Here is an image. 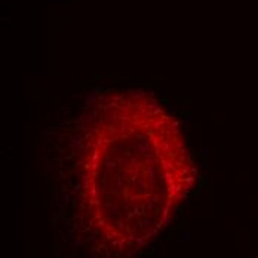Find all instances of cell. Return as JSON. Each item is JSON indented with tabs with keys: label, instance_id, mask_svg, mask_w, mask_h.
<instances>
[{
	"label": "cell",
	"instance_id": "1",
	"mask_svg": "<svg viewBox=\"0 0 258 258\" xmlns=\"http://www.w3.org/2000/svg\"><path fill=\"white\" fill-rule=\"evenodd\" d=\"M138 138L141 139V142H139V151H141V154H150L151 147H150L147 138H144V137H138Z\"/></svg>",
	"mask_w": 258,
	"mask_h": 258
},
{
	"label": "cell",
	"instance_id": "2",
	"mask_svg": "<svg viewBox=\"0 0 258 258\" xmlns=\"http://www.w3.org/2000/svg\"><path fill=\"white\" fill-rule=\"evenodd\" d=\"M80 144H82V138L80 137H73L71 141H70V147H71L73 151L77 150V148H80Z\"/></svg>",
	"mask_w": 258,
	"mask_h": 258
},
{
	"label": "cell",
	"instance_id": "3",
	"mask_svg": "<svg viewBox=\"0 0 258 258\" xmlns=\"http://www.w3.org/2000/svg\"><path fill=\"white\" fill-rule=\"evenodd\" d=\"M160 148H162L165 153H168L169 157H172V147L169 145V142H168V141H162V142H160Z\"/></svg>",
	"mask_w": 258,
	"mask_h": 258
},
{
	"label": "cell",
	"instance_id": "4",
	"mask_svg": "<svg viewBox=\"0 0 258 258\" xmlns=\"http://www.w3.org/2000/svg\"><path fill=\"white\" fill-rule=\"evenodd\" d=\"M196 151L200 157H208V147H205V145H199L196 148Z\"/></svg>",
	"mask_w": 258,
	"mask_h": 258
},
{
	"label": "cell",
	"instance_id": "5",
	"mask_svg": "<svg viewBox=\"0 0 258 258\" xmlns=\"http://www.w3.org/2000/svg\"><path fill=\"white\" fill-rule=\"evenodd\" d=\"M183 117H184V123H186V126L190 128V123H191V117H190V114H189V113H183Z\"/></svg>",
	"mask_w": 258,
	"mask_h": 258
},
{
	"label": "cell",
	"instance_id": "6",
	"mask_svg": "<svg viewBox=\"0 0 258 258\" xmlns=\"http://www.w3.org/2000/svg\"><path fill=\"white\" fill-rule=\"evenodd\" d=\"M202 163H203V166H205L206 169H212V165H211V160H209L208 157H202Z\"/></svg>",
	"mask_w": 258,
	"mask_h": 258
},
{
	"label": "cell",
	"instance_id": "7",
	"mask_svg": "<svg viewBox=\"0 0 258 258\" xmlns=\"http://www.w3.org/2000/svg\"><path fill=\"white\" fill-rule=\"evenodd\" d=\"M180 125H181V122H178V120H174V122H172L171 128H172V131H174L175 134L178 132V128H180Z\"/></svg>",
	"mask_w": 258,
	"mask_h": 258
},
{
	"label": "cell",
	"instance_id": "8",
	"mask_svg": "<svg viewBox=\"0 0 258 258\" xmlns=\"http://www.w3.org/2000/svg\"><path fill=\"white\" fill-rule=\"evenodd\" d=\"M100 154H101V153L95 151V153L92 154V157H91V162H98V159H100Z\"/></svg>",
	"mask_w": 258,
	"mask_h": 258
},
{
	"label": "cell",
	"instance_id": "9",
	"mask_svg": "<svg viewBox=\"0 0 258 258\" xmlns=\"http://www.w3.org/2000/svg\"><path fill=\"white\" fill-rule=\"evenodd\" d=\"M162 113H163V110H162L160 107H156V108H154V111H153L151 114H153V116H159V114H162Z\"/></svg>",
	"mask_w": 258,
	"mask_h": 258
},
{
	"label": "cell",
	"instance_id": "10",
	"mask_svg": "<svg viewBox=\"0 0 258 258\" xmlns=\"http://www.w3.org/2000/svg\"><path fill=\"white\" fill-rule=\"evenodd\" d=\"M156 88H157V91H160V92H165V91H166V88H165V85H157Z\"/></svg>",
	"mask_w": 258,
	"mask_h": 258
},
{
	"label": "cell",
	"instance_id": "11",
	"mask_svg": "<svg viewBox=\"0 0 258 258\" xmlns=\"http://www.w3.org/2000/svg\"><path fill=\"white\" fill-rule=\"evenodd\" d=\"M162 125H163V122H162V120L156 122V123H154V129H159V128H160V126H162Z\"/></svg>",
	"mask_w": 258,
	"mask_h": 258
},
{
	"label": "cell",
	"instance_id": "12",
	"mask_svg": "<svg viewBox=\"0 0 258 258\" xmlns=\"http://www.w3.org/2000/svg\"><path fill=\"white\" fill-rule=\"evenodd\" d=\"M61 111H62V113H65V114H68V113H70V107H64V108H61Z\"/></svg>",
	"mask_w": 258,
	"mask_h": 258
},
{
	"label": "cell",
	"instance_id": "13",
	"mask_svg": "<svg viewBox=\"0 0 258 258\" xmlns=\"http://www.w3.org/2000/svg\"><path fill=\"white\" fill-rule=\"evenodd\" d=\"M168 111H174V113H175V111H177V107H174V105H169V107H168Z\"/></svg>",
	"mask_w": 258,
	"mask_h": 258
},
{
	"label": "cell",
	"instance_id": "14",
	"mask_svg": "<svg viewBox=\"0 0 258 258\" xmlns=\"http://www.w3.org/2000/svg\"><path fill=\"white\" fill-rule=\"evenodd\" d=\"M212 183H214V178H212V177H211L209 180H206V186H211Z\"/></svg>",
	"mask_w": 258,
	"mask_h": 258
},
{
	"label": "cell",
	"instance_id": "15",
	"mask_svg": "<svg viewBox=\"0 0 258 258\" xmlns=\"http://www.w3.org/2000/svg\"><path fill=\"white\" fill-rule=\"evenodd\" d=\"M190 171H191V174H193V175H197V168H191Z\"/></svg>",
	"mask_w": 258,
	"mask_h": 258
}]
</instances>
